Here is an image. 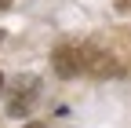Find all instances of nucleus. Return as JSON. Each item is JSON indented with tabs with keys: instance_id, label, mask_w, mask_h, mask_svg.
I'll return each instance as SVG.
<instances>
[{
	"instance_id": "nucleus-3",
	"label": "nucleus",
	"mask_w": 131,
	"mask_h": 128,
	"mask_svg": "<svg viewBox=\"0 0 131 128\" xmlns=\"http://www.w3.org/2000/svg\"><path fill=\"white\" fill-rule=\"evenodd\" d=\"M117 7L120 11H131V0H117Z\"/></svg>"
},
{
	"instance_id": "nucleus-5",
	"label": "nucleus",
	"mask_w": 131,
	"mask_h": 128,
	"mask_svg": "<svg viewBox=\"0 0 131 128\" xmlns=\"http://www.w3.org/2000/svg\"><path fill=\"white\" fill-rule=\"evenodd\" d=\"M7 4H11V0H0V7H7Z\"/></svg>"
},
{
	"instance_id": "nucleus-1",
	"label": "nucleus",
	"mask_w": 131,
	"mask_h": 128,
	"mask_svg": "<svg viewBox=\"0 0 131 128\" xmlns=\"http://www.w3.org/2000/svg\"><path fill=\"white\" fill-rule=\"evenodd\" d=\"M55 73L58 77H77V73H120L106 51L91 44H62L55 48Z\"/></svg>"
},
{
	"instance_id": "nucleus-4",
	"label": "nucleus",
	"mask_w": 131,
	"mask_h": 128,
	"mask_svg": "<svg viewBox=\"0 0 131 128\" xmlns=\"http://www.w3.org/2000/svg\"><path fill=\"white\" fill-rule=\"evenodd\" d=\"M0 95H4V73H0Z\"/></svg>"
},
{
	"instance_id": "nucleus-6",
	"label": "nucleus",
	"mask_w": 131,
	"mask_h": 128,
	"mask_svg": "<svg viewBox=\"0 0 131 128\" xmlns=\"http://www.w3.org/2000/svg\"><path fill=\"white\" fill-rule=\"evenodd\" d=\"M26 128H44V124H26Z\"/></svg>"
},
{
	"instance_id": "nucleus-2",
	"label": "nucleus",
	"mask_w": 131,
	"mask_h": 128,
	"mask_svg": "<svg viewBox=\"0 0 131 128\" xmlns=\"http://www.w3.org/2000/svg\"><path fill=\"white\" fill-rule=\"evenodd\" d=\"M15 92H18V95H15V103L7 110H11V114H29V106L37 103V81H33V77H22Z\"/></svg>"
}]
</instances>
